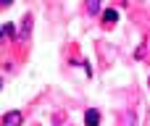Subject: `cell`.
<instances>
[{"label":"cell","mask_w":150,"mask_h":126,"mask_svg":"<svg viewBox=\"0 0 150 126\" xmlns=\"http://www.w3.org/2000/svg\"><path fill=\"white\" fill-rule=\"evenodd\" d=\"M32 29H34V16H32V13H24L21 21H18V37H16V42L26 45V42L32 39Z\"/></svg>","instance_id":"6da1fadb"},{"label":"cell","mask_w":150,"mask_h":126,"mask_svg":"<svg viewBox=\"0 0 150 126\" xmlns=\"http://www.w3.org/2000/svg\"><path fill=\"white\" fill-rule=\"evenodd\" d=\"M24 124V113L21 111H11L3 116V126H21Z\"/></svg>","instance_id":"7a4b0ae2"},{"label":"cell","mask_w":150,"mask_h":126,"mask_svg":"<svg viewBox=\"0 0 150 126\" xmlns=\"http://www.w3.org/2000/svg\"><path fill=\"white\" fill-rule=\"evenodd\" d=\"M100 111L98 108H87L84 111V126H100Z\"/></svg>","instance_id":"3957f363"},{"label":"cell","mask_w":150,"mask_h":126,"mask_svg":"<svg viewBox=\"0 0 150 126\" xmlns=\"http://www.w3.org/2000/svg\"><path fill=\"white\" fill-rule=\"evenodd\" d=\"M116 18H119V13L113 11V8H108V11H103V21L111 26V24H116Z\"/></svg>","instance_id":"277c9868"},{"label":"cell","mask_w":150,"mask_h":126,"mask_svg":"<svg viewBox=\"0 0 150 126\" xmlns=\"http://www.w3.org/2000/svg\"><path fill=\"white\" fill-rule=\"evenodd\" d=\"M3 37H13V39H16V37H18V34H16V29H13V24H11V21H5V26H3Z\"/></svg>","instance_id":"5b68a950"},{"label":"cell","mask_w":150,"mask_h":126,"mask_svg":"<svg viewBox=\"0 0 150 126\" xmlns=\"http://www.w3.org/2000/svg\"><path fill=\"white\" fill-rule=\"evenodd\" d=\"M87 13H100V3H87Z\"/></svg>","instance_id":"8992f818"},{"label":"cell","mask_w":150,"mask_h":126,"mask_svg":"<svg viewBox=\"0 0 150 126\" xmlns=\"http://www.w3.org/2000/svg\"><path fill=\"white\" fill-rule=\"evenodd\" d=\"M148 84H150V82H148Z\"/></svg>","instance_id":"52a82bcc"}]
</instances>
